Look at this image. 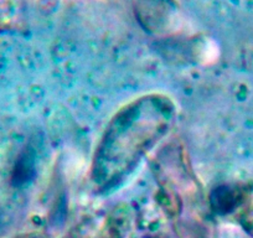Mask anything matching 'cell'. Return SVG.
I'll return each instance as SVG.
<instances>
[{
  "label": "cell",
  "mask_w": 253,
  "mask_h": 238,
  "mask_svg": "<svg viewBox=\"0 0 253 238\" xmlns=\"http://www.w3.org/2000/svg\"><path fill=\"white\" fill-rule=\"evenodd\" d=\"M172 107L159 97H147L126 107L114 118L98 148L94 180L112 184L128 175L143 155L165 134Z\"/></svg>",
  "instance_id": "6da1fadb"
}]
</instances>
